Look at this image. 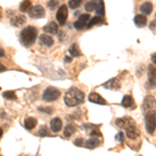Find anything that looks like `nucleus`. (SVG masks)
<instances>
[{
    "label": "nucleus",
    "instance_id": "f257e3e1",
    "mask_svg": "<svg viewBox=\"0 0 156 156\" xmlns=\"http://www.w3.org/2000/svg\"><path fill=\"white\" fill-rule=\"evenodd\" d=\"M115 124H117V126H119L120 128L125 130L127 137L130 138V140H135V138L140 136V131H138L136 124L130 118L125 117V118H121V119H117Z\"/></svg>",
    "mask_w": 156,
    "mask_h": 156
},
{
    "label": "nucleus",
    "instance_id": "f03ea898",
    "mask_svg": "<svg viewBox=\"0 0 156 156\" xmlns=\"http://www.w3.org/2000/svg\"><path fill=\"white\" fill-rule=\"evenodd\" d=\"M84 101V93L77 87H71L65 95L64 102L68 107H74Z\"/></svg>",
    "mask_w": 156,
    "mask_h": 156
},
{
    "label": "nucleus",
    "instance_id": "7ed1b4c3",
    "mask_svg": "<svg viewBox=\"0 0 156 156\" xmlns=\"http://www.w3.org/2000/svg\"><path fill=\"white\" fill-rule=\"evenodd\" d=\"M37 37V30L34 26H27L20 32V41L25 47H30L34 44Z\"/></svg>",
    "mask_w": 156,
    "mask_h": 156
},
{
    "label": "nucleus",
    "instance_id": "20e7f679",
    "mask_svg": "<svg viewBox=\"0 0 156 156\" xmlns=\"http://www.w3.org/2000/svg\"><path fill=\"white\" fill-rule=\"evenodd\" d=\"M145 122H146V130H147V133H149L150 135L154 134L156 130V112H146Z\"/></svg>",
    "mask_w": 156,
    "mask_h": 156
},
{
    "label": "nucleus",
    "instance_id": "39448f33",
    "mask_svg": "<svg viewBox=\"0 0 156 156\" xmlns=\"http://www.w3.org/2000/svg\"><path fill=\"white\" fill-rule=\"evenodd\" d=\"M59 96H60L59 90H57L56 87H48L44 90L42 97L45 102H53L55 100L58 99Z\"/></svg>",
    "mask_w": 156,
    "mask_h": 156
},
{
    "label": "nucleus",
    "instance_id": "423d86ee",
    "mask_svg": "<svg viewBox=\"0 0 156 156\" xmlns=\"http://www.w3.org/2000/svg\"><path fill=\"white\" fill-rule=\"evenodd\" d=\"M143 110L145 112H154L156 108V100L154 99L153 96H146L143 102Z\"/></svg>",
    "mask_w": 156,
    "mask_h": 156
},
{
    "label": "nucleus",
    "instance_id": "0eeeda50",
    "mask_svg": "<svg viewBox=\"0 0 156 156\" xmlns=\"http://www.w3.org/2000/svg\"><path fill=\"white\" fill-rule=\"evenodd\" d=\"M68 18V7L67 5H60L56 12V20L59 25H64Z\"/></svg>",
    "mask_w": 156,
    "mask_h": 156
},
{
    "label": "nucleus",
    "instance_id": "6e6552de",
    "mask_svg": "<svg viewBox=\"0 0 156 156\" xmlns=\"http://www.w3.org/2000/svg\"><path fill=\"white\" fill-rule=\"evenodd\" d=\"M45 16V9L42 5H34L29 11V17L32 19H40Z\"/></svg>",
    "mask_w": 156,
    "mask_h": 156
},
{
    "label": "nucleus",
    "instance_id": "1a4fd4ad",
    "mask_svg": "<svg viewBox=\"0 0 156 156\" xmlns=\"http://www.w3.org/2000/svg\"><path fill=\"white\" fill-rule=\"evenodd\" d=\"M90 20V15L89 14H83L81 15V16L78 18L77 21L74 22V28H76L77 30H80L82 28H84L85 26H87V22H89Z\"/></svg>",
    "mask_w": 156,
    "mask_h": 156
},
{
    "label": "nucleus",
    "instance_id": "9d476101",
    "mask_svg": "<svg viewBox=\"0 0 156 156\" xmlns=\"http://www.w3.org/2000/svg\"><path fill=\"white\" fill-rule=\"evenodd\" d=\"M89 101L92 103H96V104H99V105H106L107 104L106 100H105L103 97L100 96L99 94H97V93H90V96H89Z\"/></svg>",
    "mask_w": 156,
    "mask_h": 156
},
{
    "label": "nucleus",
    "instance_id": "9b49d317",
    "mask_svg": "<svg viewBox=\"0 0 156 156\" xmlns=\"http://www.w3.org/2000/svg\"><path fill=\"white\" fill-rule=\"evenodd\" d=\"M103 87H106L108 90H120L121 87V82L118 78H112L108 81L103 83Z\"/></svg>",
    "mask_w": 156,
    "mask_h": 156
},
{
    "label": "nucleus",
    "instance_id": "f8f14e48",
    "mask_svg": "<svg viewBox=\"0 0 156 156\" xmlns=\"http://www.w3.org/2000/svg\"><path fill=\"white\" fill-rule=\"evenodd\" d=\"M149 80H148V83H149V87L152 89L156 85V68L154 66H150L149 67Z\"/></svg>",
    "mask_w": 156,
    "mask_h": 156
},
{
    "label": "nucleus",
    "instance_id": "ddd939ff",
    "mask_svg": "<svg viewBox=\"0 0 156 156\" xmlns=\"http://www.w3.org/2000/svg\"><path fill=\"white\" fill-rule=\"evenodd\" d=\"M50 128L53 132H59L62 128V121L59 118H54L50 121Z\"/></svg>",
    "mask_w": 156,
    "mask_h": 156
},
{
    "label": "nucleus",
    "instance_id": "4468645a",
    "mask_svg": "<svg viewBox=\"0 0 156 156\" xmlns=\"http://www.w3.org/2000/svg\"><path fill=\"white\" fill-rule=\"evenodd\" d=\"M121 104L125 108H135L134 100H133V98L131 96H129V95H125V96L123 97Z\"/></svg>",
    "mask_w": 156,
    "mask_h": 156
},
{
    "label": "nucleus",
    "instance_id": "2eb2a0df",
    "mask_svg": "<svg viewBox=\"0 0 156 156\" xmlns=\"http://www.w3.org/2000/svg\"><path fill=\"white\" fill-rule=\"evenodd\" d=\"M57 29H58V26H57V24L53 21L49 22L48 24L45 25V26L43 27V30H44L45 32H48V34H56Z\"/></svg>",
    "mask_w": 156,
    "mask_h": 156
},
{
    "label": "nucleus",
    "instance_id": "dca6fc26",
    "mask_svg": "<svg viewBox=\"0 0 156 156\" xmlns=\"http://www.w3.org/2000/svg\"><path fill=\"white\" fill-rule=\"evenodd\" d=\"M100 145V140H98V136H92L85 142V147L87 149H95Z\"/></svg>",
    "mask_w": 156,
    "mask_h": 156
},
{
    "label": "nucleus",
    "instance_id": "f3484780",
    "mask_svg": "<svg viewBox=\"0 0 156 156\" xmlns=\"http://www.w3.org/2000/svg\"><path fill=\"white\" fill-rule=\"evenodd\" d=\"M12 25L14 26H21L24 23H26V17L24 15H19V16H15L14 18H12L11 20Z\"/></svg>",
    "mask_w": 156,
    "mask_h": 156
},
{
    "label": "nucleus",
    "instance_id": "a211bd4d",
    "mask_svg": "<svg viewBox=\"0 0 156 156\" xmlns=\"http://www.w3.org/2000/svg\"><path fill=\"white\" fill-rule=\"evenodd\" d=\"M37 126V119L32 117H28L26 118L24 121V127L26 128L27 130H31L34 129V127Z\"/></svg>",
    "mask_w": 156,
    "mask_h": 156
},
{
    "label": "nucleus",
    "instance_id": "6ab92c4d",
    "mask_svg": "<svg viewBox=\"0 0 156 156\" xmlns=\"http://www.w3.org/2000/svg\"><path fill=\"white\" fill-rule=\"evenodd\" d=\"M140 12L145 15V16H149L153 11V5H152L151 2H145V3H143L142 5H140Z\"/></svg>",
    "mask_w": 156,
    "mask_h": 156
},
{
    "label": "nucleus",
    "instance_id": "aec40b11",
    "mask_svg": "<svg viewBox=\"0 0 156 156\" xmlns=\"http://www.w3.org/2000/svg\"><path fill=\"white\" fill-rule=\"evenodd\" d=\"M134 24L137 27H144L147 24V17L145 15H137L134 18Z\"/></svg>",
    "mask_w": 156,
    "mask_h": 156
},
{
    "label": "nucleus",
    "instance_id": "412c9836",
    "mask_svg": "<svg viewBox=\"0 0 156 156\" xmlns=\"http://www.w3.org/2000/svg\"><path fill=\"white\" fill-rule=\"evenodd\" d=\"M40 40H41L42 44L45 45L46 47H51L54 44L53 39L50 36H48V34H41L40 36Z\"/></svg>",
    "mask_w": 156,
    "mask_h": 156
},
{
    "label": "nucleus",
    "instance_id": "4be33fe9",
    "mask_svg": "<svg viewBox=\"0 0 156 156\" xmlns=\"http://www.w3.org/2000/svg\"><path fill=\"white\" fill-rule=\"evenodd\" d=\"M102 23H103L102 17L96 16V17H93V18L90 20V22H87V28H90V27L95 26V25H100V24H102Z\"/></svg>",
    "mask_w": 156,
    "mask_h": 156
},
{
    "label": "nucleus",
    "instance_id": "5701e85b",
    "mask_svg": "<svg viewBox=\"0 0 156 156\" xmlns=\"http://www.w3.org/2000/svg\"><path fill=\"white\" fill-rule=\"evenodd\" d=\"M69 53L73 57H78V56L81 55V53H80V50H79V47H78L77 44H72L71 46H70Z\"/></svg>",
    "mask_w": 156,
    "mask_h": 156
},
{
    "label": "nucleus",
    "instance_id": "b1692460",
    "mask_svg": "<svg viewBox=\"0 0 156 156\" xmlns=\"http://www.w3.org/2000/svg\"><path fill=\"white\" fill-rule=\"evenodd\" d=\"M31 1L30 0H23L20 3V11L22 12H27L31 9Z\"/></svg>",
    "mask_w": 156,
    "mask_h": 156
},
{
    "label": "nucleus",
    "instance_id": "393cba45",
    "mask_svg": "<svg viewBox=\"0 0 156 156\" xmlns=\"http://www.w3.org/2000/svg\"><path fill=\"white\" fill-rule=\"evenodd\" d=\"M75 131H76V128H75L74 125L72 124H69L67 125L66 127H65V130H64V135L66 137H70L71 135H73L75 133Z\"/></svg>",
    "mask_w": 156,
    "mask_h": 156
},
{
    "label": "nucleus",
    "instance_id": "a878e982",
    "mask_svg": "<svg viewBox=\"0 0 156 156\" xmlns=\"http://www.w3.org/2000/svg\"><path fill=\"white\" fill-rule=\"evenodd\" d=\"M3 98H5L7 100H16L17 99V95L14 90H6L2 94Z\"/></svg>",
    "mask_w": 156,
    "mask_h": 156
},
{
    "label": "nucleus",
    "instance_id": "bb28decb",
    "mask_svg": "<svg viewBox=\"0 0 156 156\" xmlns=\"http://www.w3.org/2000/svg\"><path fill=\"white\" fill-rule=\"evenodd\" d=\"M81 1H82V0H69V2H68V5L71 7L72 9H78V7L80 6Z\"/></svg>",
    "mask_w": 156,
    "mask_h": 156
},
{
    "label": "nucleus",
    "instance_id": "cd10ccee",
    "mask_svg": "<svg viewBox=\"0 0 156 156\" xmlns=\"http://www.w3.org/2000/svg\"><path fill=\"white\" fill-rule=\"evenodd\" d=\"M96 12L99 16H103L104 15V2L101 1L96 5Z\"/></svg>",
    "mask_w": 156,
    "mask_h": 156
},
{
    "label": "nucleus",
    "instance_id": "c85d7f7f",
    "mask_svg": "<svg viewBox=\"0 0 156 156\" xmlns=\"http://www.w3.org/2000/svg\"><path fill=\"white\" fill-rule=\"evenodd\" d=\"M96 5L97 4L93 1H90V2H87L84 5V9L87 12H93L94 9H96Z\"/></svg>",
    "mask_w": 156,
    "mask_h": 156
},
{
    "label": "nucleus",
    "instance_id": "c756f323",
    "mask_svg": "<svg viewBox=\"0 0 156 156\" xmlns=\"http://www.w3.org/2000/svg\"><path fill=\"white\" fill-rule=\"evenodd\" d=\"M39 135H40V136H47V135H49L48 129H47V127H46V126H42V127H40V130H39Z\"/></svg>",
    "mask_w": 156,
    "mask_h": 156
},
{
    "label": "nucleus",
    "instance_id": "7c9ffc66",
    "mask_svg": "<svg viewBox=\"0 0 156 156\" xmlns=\"http://www.w3.org/2000/svg\"><path fill=\"white\" fill-rule=\"evenodd\" d=\"M48 7L51 11H53V9H56V6H57V4H58V0H49L48 1Z\"/></svg>",
    "mask_w": 156,
    "mask_h": 156
},
{
    "label": "nucleus",
    "instance_id": "2f4dec72",
    "mask_svg": "<svg viewBox=\"0 0 156 156\" xmlns=\"http://www.w3.org/2000/svg\"><path fill=\"white\" fill-rule=\"evenodd\" d=\"M37 109H39V112H42L46 115H51L52 112H53V109L50 108V107H39Z\"/></svg>",
    "mask_w": 156,
    "mask_h": 156
},
{
    "label": "nucleus",
    "instance_id": "473e14b6",
    "mask_svg": "<svg viewBox=\"0 0 156 156\" xmlns=\"http://www.w3.org/2000/svg\"><path fill=\"white\" fill-rule=\"evenodd\" d=\"M82 143H83V140H82L81 137H78V138H76V140H74V144L76 146H78V147H81Z\"/></svg>",
    "mask_w": 156,
    "mask_h": 156
},
{
    "label": "nucleus",
    "instance_id": "72a5a7b5",
    "mask_svg": "<svg viewBox=\"0 0 156 156\" xmlns=\"http://www.w3.org/2000/svg\"><path fill=\"white\" fill-rule=\"evenodd\" d=\"M117 138H118V140H119V142H121L122 143L123 140H124V135H123V132H119L117 134Z\"/></svg>",
    "mask_w": 156,
    "mask_h": 156
},
{
    "label": "nucleus",
    "instance_id": "f704fd0d",
    "mask_svg": "<svg viewBox=\"0 0 156 156\" xmlns=\"http://www.w3.org/2000/svg\"><path fill=\"white\" fill-rule=\"evenodd\" d=\"M151 60H152V62L154 65H156V53H153L151 55Z\"/></svg>",
    "mask_w": 156,
    "mask_h": 156
},
{
    "label": "nucleus",
    "instance_id": "c9c22d12",
    "mask_svg": "<svg viewBox=\"0 0 156 156\" xmlns=\"http://www.w3.org/2000/svg\"><path fill=\"white\" fill-rule=\"evenodd\" d=\"M150 27H151V28H152V29L154 28V27H156V21H153L152 23L150 24Z\"/></svg>",
    "mask_w": 156,
    "mask_h": 156
},
{
    "label": "nucleus",
    "instance_id": "e433bc0d",
    "mask_svg": "<svg viewBox=\"0 0 156 156\" xmlns=\"http://www.w3.org/2000/svg\"><path fill=\"white\" fill-rule=\"evenodd\" d=\"M5 117V115H4L3 110H0V118H4Z\"/></svg>",
    "mask_w": 156,
    "mask_h": 156
},
{
    "label": "nucleus",
    "instance_id": "4c0bfd02",
    "mask_svg": "<svg viewBox=\"0 0 156 156\" xmlns=\"http://www.w3.org/2000/svg\"><path fill=\"white\" fill-rule=\"evenodd\" d=\"M2 56H4V51L0 48V57H2Z\"/></svg>",
    "mask_w": 156,
    "mask_h": 156
},
{
    "label": "nucleus",
    "instance_id": "58836bf2",
    "mask_svg": "<svg viewBox=\"0 0 156 156\" xmlns=\"http://www.w3.org/2000/svg\"><path fill=\"white\" fill-rule=\"evenodd\" d=\"M65 62H71V58H70V57H65Z\"/></svg>",
    "mask_w": 156,
    "mask_h": 156
},
{
    "label": "nucleus",
    "instance_id": "ea45409f",
    "mask_svg": "<svg viewBox=\"0 0 156 156\" xmlns=\"http://www.w3.org/2000/svg\"><path fill=\"white\" fill-rule=\"evenodd\" d=\"M90 1H93V2H95L96 4H98L99 2H101V1H103V0H90Z\"/></svg>",
    "mask_w": 156,
    "mask_h": 156
},
{
    "label": "nucleus",
    "instance_id": "a19ab883",
    "mask_svg": "<svg viewBox=\"0 0 156 156\" xmlns=\"http://www.w3.org/2000/svg\"><path fill=\"white\" fill-rule=\"evenodd\" d=\"M4 70H5V68H4L3 66H2L1 64H0V72H1V71H4Z\"/></svg>",
    "mask_w": 156,
    "mask_h": 156
},
{
    "label": "nucleus",
    "instance_id": "79ce46f5",
    "mask_svg": "<svg viewBox=\"0 0 156 156\" xmlns=\"http://www.w3.org/2000/svg\"><path fill=\"white\" fill-rule=\"evenodd\" d=\"M2 134H3V130H2V128H0V138H1Z\"/></svg>",
    "mask_w": 156,
    "mask_h": 156
},
{
    "label": "nucleus",
    "instance_id": "37998d69",
    "mask_svg": "<svg viewBox=\"0 0 156 156\" xmlns=\"http://www.w3.org/2000/svg\"><path fill=\"white\" fill-rule=\"evenodd\" d=\"M0 19H1V9H0Z\"/></svg>",
    "mask_w": 156,
    "mask_h": 156
},
{
    "label": "nucleus",
    "instance_id": "c03bdc74",
    "mask_svg": "<svg viewBox=\"0 0 156 156\" xmlns=\"http://www.w3.org/2000/svg\"><path fill=\"white\" fill-rule=\"evenodd\" d=\"M155 17H156V14H155Z\"/></svg>",
    "mask_w": 156,
    "mask_h": 156
}]
</instances>
